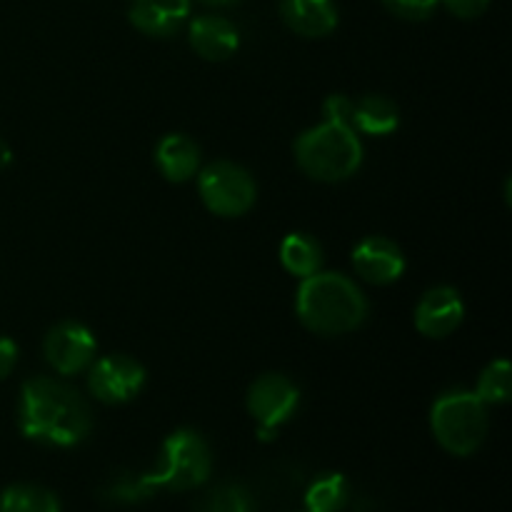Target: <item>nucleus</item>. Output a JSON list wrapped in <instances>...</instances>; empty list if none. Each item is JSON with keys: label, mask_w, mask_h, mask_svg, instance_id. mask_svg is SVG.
I'll return each mask as SVG.
<instances>
[{"label": "nucleus", "mask_w": 512, "mask_h": 512, "mask_svg": "<svg viewBox=\"0 0 512 512\" xmlns=\"http://www.w3.org/2000/svg\"><path fill=\"white\" fill-rule=\"evenodd\" d=\"M280 18L303 38H325L338 28L333 0H280Z\"/></svg>", "instance_id": "2eb2a0df"}, {"label": "nucleus", "mask_w": 512, "mask_h": 512, "mask_svg": "<svg viewBox=\"0 0 512 512\" xmlns=\"http://www.w3.org/2000/svg\"><path fill=\"white\" fill-rule=\"evenodd\" d=\"M200 3L215 5V8H225V5H233V3H238V0H200Z\"/></svg>", "instance_id": "bb28decb"}, {"label": "nucleus", "mask_w": 512, "mask_h": 512, "mask_svg": "<svg viewBox=\"0 0 512 512\" xmlns=\"http://www.w3.org/2000/svg\"><path fill=\"white\" fill-rule=\"evenodd\" d=\"M465 303L460 293L450 285H438V288L425 290L423 298L415 305V328L425 338H448L463 325Z\"/></svg>", "instance_id": "9d476101"}, {"label": "nucleus", "mask_w": 512, "mask_h": 512, "mask_svg": "<svg viewBox=\"0 0 512 512\" xmlns=\"http://www.w3.org/2000/svg\"><path fill=\"white\" fill-rule=\"evenodd\" d=\"M455 18L460 20H473L488 10L490 0H440Z\"/></svg>", "instance_id": "b1692460"}, {"label": "nucleus", "mask_w": 512, "mask_h": 512, "mask_svg": "<svg viewBox=\"0 0 512 512\" xmlns=\"http://www.w3.org/2000/svg\"><path fill=\"white\" fill-rule=\"evenodd\" d=\"M155 168L168 183H188L200 170V148L183 133H168L155 145Z\"/></svg>", "instance_id": "4468645a"}, {"label": "nucleus", "mask_w": 512, "mask_h": 512, "mask_svg": "<svg viewBox=\"0 0 512 512\" xmlns=\"http://www.w3.org/2000/svg\"><path fill=\"white\" fill-rule=\"evenodd\" d=\"M18 428L33 443L75 448L88 440L93 413L73 385L55 378H33L20 388Z\"/></svg>", "instance_id": "f257e3e1"}, {"label": "nucleus", "mask_w": 512, "mask_h": 512, "mask_svg": "<svg viewBox=\"0 0 512 512\" xmlns=\"http://www.w3.org/2000/svg\"><path fill=\"white\" fill-rule=\"evenodd\" d=\"M10 163H13V150H10V145L0 138V173H3Z\"/></svg>", "instance_id": "a878e982"}, {"label": "nucleus", "mask_w": 512, "mask_h": 512, "mask_svg": "<svg viewBox=\"0 0 512 512\" xmlns=\"http://www.w3.org/2000/svg\"><path fill=\"white\" fill-rule=\"evenodd\" d=\"M190 18V0H130L128 20L150 38L178 33Z\"/></svg>", "instance_id": "ddd939ff"}, {"label": "nucleus", "mask_w": 512, "mask_h": 512, "mask_svg": "<svg viewBox=\"0 0 512 512\" xmlns=\"http://www.w3.org/2000/svg\"><path fill=\"white\" fill-rule=\"evenodd\" d=\"M348 480L340 473H323L305 490L308 512H340L348 503Z\"/></svg>", "instance_id": "a211bd4d"}, {"label": "nucleus", "mask_w": 512, "mask_h": 512, "mask_svg": "<svg viewBox=\"0 0 512 512\" xmlns=\"http://www.w3.org/2000/svg\"><path fill=\"white\" fill-rule=\"evenodd\" d=\"M15 363H18V345L5 338V335H0V380L13 373Z\"/></svg>", "instance_id": "393cba45"}, {"label": "nucleus", "mask_w": 512, "mask_h": 512, "mask_svg": "<svg viewBox=\"0 0 512 512\" xmlns=\"http://www.w3.org/2000/svg\"><path fill=\"white\" fill-rule=\"evenodd\" d=\"M190 48L210 63H223L233 58L240 48V30L233 20L223 15H200L188 28Z\"/></svg>", "instance_id": "f8f14e48"}, {"label": "nucleus", "mask_w": 512, "mask_h": 512, "mask_svg": "<svg viewBox=\"0 0 512 512\" xmlns=\"http://www.w3.org/2000/svg\"><path fill=\"white\" fill-rule=\"evenodd\" d=\"M145 378V368L130 355H103L88 368V390L100 403L123 405L138 398L145 388Z\"/></svg>", "instance_id": "6e6552de"}, {"label": "nucleus", "mask_w": 512, "mask_h": 512, "mask_svg": "<svg viewBox=\"0 0 512 512\" xmlns=\"http://www.w3.org/2000/svg\"><path fill=\"white\" fill-rule=\"evenodd\" d=\"M293 155L308 178L318 183H343L363 165V143L348 125L323 120L295 138Z\"/></svg>", "instance_id": "20e7f679"}, {"label": "nucleus", "mask_w": 512, "mask_h": 512, "mask_svg": "<svg viewBox=\"0 0 512 512\" xmlns=\"http://www.w3.org/2000/svg\"><path fill=\"white\" fill-rule=\"evenodd\" d=\"M353 270L373 285H390L405 273V255L398 243L383 235L363 238L353 248Z\"/></svg>", "instance_id": "9b49d317"}, {"label": "nucleus", "mask_w": 512, "mask_h": 512, "mask_svg": "<svg viewBox=\"0 0 512 512\" xmlns=\"http://www.w3.org/2000/svg\"><path fill=\"white\" fill-rule=\"evenodd\" d=\"M198 193L205 208L220 218H240L258 198L255 180L243 165L218 160L198 173Z\"/></svg>", "instance_id": "423d86ee"}, {"label": "nucleus", "mask_w": 512, "mask_h": 512, "mask_svg": "<svg viewBox=\"0 0 512 512\" xmlns=\"http://www.w3.org/2000/svg\"><path fill=\"white\" fill-rule=\"evenodd\" d=\"M0 512H60V503L40 485H10L0 493Z\"/></svg>", "instance_id": "6ab92c4d"}, {"label": "nucleus", "mask_w": 512, "mask_h": 512, "mask_svg": "<svg viewBox=\"0 0 512 512\" xmlns=\"http://www.w3.org/2000/svg\"><path fill=\"white\" fill-rule=\"evenodd\" d=\"M353 113H355V100L343 93L328 95L323 103V120L335 125H348L353 128Z\"/></svg>", "instance_id": "5701e85b"}, {"label": "nucleus", "mask_w": 512, "mask_h": 512, "mask_svg": "<svg viewBox=\"0 0 512 512\" xmlns=\"http://www.w3.org/2000/svg\"><path fill=\"white\" fill-rule=\"evenodd\" d=\"M298 320L315 335H345L368 320V298L343 273L318 270L300 280L295 295Z\"/></svg>", "instance_id": "7ed1b4c3"}, {"label": "nucleus", "mask_w": 512, "mask_h": 512, "mask_svg": "<svg viewBox=\"0 0 512 512\" xmlns=\"http://www.w3.org/2000/svg\"><path fill=\"white\" fill-rule=\"evenodd\" d=\"M195 512H253L248 490L240 485H218L198 503Z\"/></svg>", "instance_id": "412c9836"}, {"label": "nucleus", "mask_w": 512, "mask_h": 512, "mask_svg": "<svg viewBox=\"0 0 512 512\" xmlns=\"http://www.w3.org/2000/svg\"><path fill=\"white\" fill-rule=\"evenodd\" d=\"M250 418L258 423L260 440H273L278 430L298 413L300 388L280 373H265L248 388Z\"/></svg>", "instance_id": "0eeeda50"}, {"label": "nucleus", "mask_w": 512, "mask_h": 512, "mask_svg": "<svg viewBox=\"0 0 512 512\" xmlns=\"http://www.w3.org/2000/svg\"><path fill=\"white\" fill-rule=\"evenodd\" d=\"M383 5L403 20H425L435 13L440 0H383Z\"/></svg>", "instance_id": "4be33fe9"}, {"label": "nucleus", "mask_w": 512, "mask_h": 512, "mask_svg": "<svg viewBox=\"0 0 512 512\" xmlns=\"http://www.w3.org/2000/svg\"><path fill=\"white\" fill-rule=\"evenodd\" d=\"M400 125V110L385 95H365L355 100L353 130L355 133L373 135V138H385L393 135Z\"/></svg>", "instance_id": "dca6fc26"}, {"label": "nucleus", "mask_w": 512, "mask_h": 512, "mask_svg": "<svg viewBox=\"0 0 512 512\" xmlns=\"http://www.w3.org/2000/svg\"><path fill=\"white\" fill-rule=\"evenodd\" d=\"M485 405H503L512 395V368L505 358L493 360L485 365V370L478 378V388L473 390Z\"/></svg>", "instance_id": "aec40b11"}, {"label": "nucleus", "mask_w": 512, "mask_h": 512, "mask_svg": "<svg viewBox=\"0 0 512 512\" xmlns=\"http://www.w3.org/2000/svg\"><path fill=\"white\" fill-rule=\"evenodd\" d=\"M213 473V455L208 443L200 433L190 428H180L165 438L160 450L158 468L140 475H118L108 485L105 495L118 503H140V500L153 498L158 490H185L200 488Z\"/></svg>", "instance_id": "f03ea898"}, {"label": "nucleus", "mask_w": 512, "mask_h": 512, "mask_svg": "<svg viewBox=\"0 0 512 512\" xmlns=\"http://www.w3.org/2000/svg\"><path fill=\"white\" fill-rule=\"evenodd\" d=\"M98 343L90 328L75 320H63L45 333L43 355L45 363L58 375H78L93 365Z\"/></svg>", "instance_id": "1a4fd4ad"}, {"label": "nucleus", "mask_w": 512, "mask_h": 512, "mask_svg": "<svg viewBox=\"0 0 512 512\" xmlns=\"http://www.w3.org/2000/svg\"><path fill=\"white\" fill-rule=\"evenodd\" d=\"M488 405L473 390H448L430 408V430L440 448L458 458L478 453L488 435Z\"/></svg>", "instance_id": "39448f33"}, {"label": "nucleus", "mask_w": 512, "mask_h": 512, "mask_svg": "<svg viewBox=\"0 0 512 512\" xmlns=\"http://www.w3.org/2000/svg\"><path fill=\"white\" fill-rule=\"evenodd\" d=\"M280 263L295 278H310L323 270V248L308 233H290L280 243Z\"/></svg>", "instance_id": "f3484780"}]
</instances>
